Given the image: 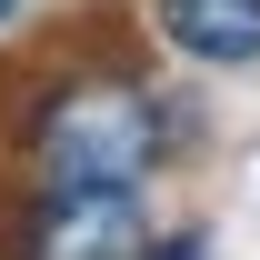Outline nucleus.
I'll return each instance as SVG.
<instances>
[{
	"mask_svg": "<svg viewBox=\"0 0 260 260\" xmlns=\"http://www.w3.org/2000/svg\"><path fill=\"white\" fill-rule=\"evenodd\" d=\"M40 190H140L160 170V100L140 90L130 70H80L50 80L20 120Z\"/></svg>",
	"mask_w": 260,
	"mask_h": 260,
	"instance_id": "obj_1",
	"label": "nucleus"
},
{
	"mask_svg": "<svg viewBox=\"0 0 260 260\" xmlns=\"http://www.w3.org/2000/svg\"><path fill=\"white\" fill-rule=\"evenodd\" d=\"M150 250V220H140V190H40L10 210L0 230V260H140Z\"/></svg>",
	"mask_w": 260,
	"mask_h": 260,
	"instance_id": "obj_2",
	"label": "nucleus"
},
{
	"mask_svg": "<svg viewBox=\"0 0 260 260\" xmlns=\"http://www.w3.org/2000/svg\"><path fill=\"white\" fill-rule=\"evenodd\" d=\"M150 30L200 70H250L260 60V0H150Z\"/></svg>",
	"mask_w": 260,
	"mask_h": 260,
	"instance_id": "obj_3",
	"label": "nucleus"
},
{
	"mask_svg": "<svg viewBox=\"0 0 260 260\" xmlns=\"http://www.w3.org/2000/svg\"><path fill=\"white\" fill-rule=\"evenodd\" d=\"M140 260H200V230H170V240H150Z\"/></svg>",
	"mask_w": 260,
	"mask_h": 260,
	"instance_id": "obj_4",
	"label": "nucleus"
},
{
	"mask_svg": "<svg viewBox=\"0 0 260 260\" xmlns=\"http://www.w3.org/2000/svg\"><path fill=\"white\" fill-rule=\"evenodd\" d=\"M0 20H10V0H0Z\"/></svg>",
	"mask_w": 260,
	"mask_h": 260,
	"instance_id": "obj_5",
	"label": "nucleus"
}]
</instances>
